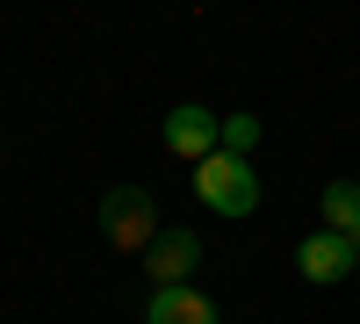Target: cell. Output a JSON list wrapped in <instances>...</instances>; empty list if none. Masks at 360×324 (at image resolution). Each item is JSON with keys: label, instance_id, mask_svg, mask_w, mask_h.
Instances as JSON below:
<instances>
[{"label": "cell", "instance_id": "277c9868", "mask_svg": "<svg viewBox=\"0 0 360 324\" xmlns=\"http://www.w3.org/2000/svg\"><path fill=\"white\" fill-rule=\"evenodd\" d=\"M195 267H202V231H188V223L159 231L152 252H144V274H152V288H166V281H195Z\"/></svg>", "mask_w": 360, "mask_h": 324}, {"label": "cell", "instance_id": "6da1fadb", "mask_svg": "<svg viewBox=\"0 0 360 324\" xmlns=\"http://www.w3.org/2000/svg\"><path fill=\"white\" fill-rule=\"evenodd\" d=\"M195 202L209 216H252L259 209V166L252 159H238V152H209L202 166H195Z\"/></svg>", "mask_w": 360, "mask_h": 324}, {"label": "cell", "instance_id": "7a4b0ae2", "mask_svg": "<svg viewBox=\"0 0 360 324\" xmlns=\"http://www.w3.org/2000/svg\"><path fill=\"white\" fill-rule=\"evenodd\" d=\"M101 223H108V245L115 252H152V238H159V209H152L144 188H108Z\"/></svg>", "mask_w": 360, "mask_h": 324}, {"label": "cell", "instance_id": "5b68a950", "mask_svg": "<svg viewBox=\"0 0 360 324\" xmlns=\"http://www.w3.org/2000/svg\"><path fill=\"white\" fill-rule=\"evenodd\" d=\"M295 267H303V281L332 288V281H346V274L360 267V245H353V238H339V231H310V238L295 245Z\"/></svg>", "mask_w": 360, "mask_h": 324}, {"label": "cell", "instance_id": "ba28073f", "mask_svg": "<svg viewBox=\"0 0 360 324\" xmlns=\"http://www.w3.org/2000/svg\"><path fill=\"white\" fill-rule=\"evenodd\" d=\"M252 144H259V115H224V152L252 159Z\"/></svg>", "mask_w": 360, "mask_h": 324}, {"label": "cell", "instance_id": "8992f818", "mask_svg": "<svg viewBox=\"0 0 360 324\" xmlns=\"http://www.w3.org/2000/svg\"><path fill=\"white\" fill-rule=\"evenodd\" d=\"M144 324H217V303L188 281H166V288L144 296Z\"/></svg>", "mask_w": 360, "mask_h": 324}, {"label": "cell", "instance_id": "52a82bcc", "mask_svg": "<svg viewBox=\"0 0 360 324\" xmlns=\"http://www.w3.org/2000/svg\"><path fill=\"white\" fill-rule=\"evenodd\" d=\"M324 231H339V238L360 245V188H353V181H332V188H324Z\"/></svg>", "mask_w": 360, "mask_h": 324}, {"label": "cell", "instance_id": "3957f363", "mask_svg": "<svg viewBox=\"0 0 360 324\" xmlns=\"http://www.w3.org/2000/svg\"><path fill=\"white\" fill-rule=\"evenodd\" d=\"M166 152H173V159H188V166H202L209 152H224V115H217V108H202V101L166 108Z\"/></svg>", "mask_w": 360, "mask_h": 324}]
</instances>
